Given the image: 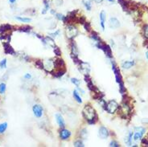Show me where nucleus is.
I'll use <instances>...</instances> for the list:
<instances>
[{
  "label": "nucleus",
  "instance_id": "obj_6",
  "mask_svg": "<svg viewBox=\"0 0 148 147\" xmlns=\"http://www.w3.org/2000/svg\"><path fill=\"white\" fill-rule=\"evenodd\" d=\"M112 69H113V71L114 72V74H115V77H116V80L118 82V84L121 83V75H120V72H119V70L117 68L116 65L114 63H112Z\"/></svg>",
  "mask_w": 148,
  "mask_h": 147
},
{
  "label": "nucleus",
  "instance_id": "obj_26",
  "mask_svg": "<svg viewBox=\"0 0 148 147\" xmlns=\"http://www.w3.org/2000/svg\"><path fill=\"white\" fill-rule=\"evenodd\" d=\"M65 72V70H63V71H59V72H57L55 73V76L56 77H60V76H62L64 75V73Z\"/></svg>",
  "mask_w": 148,
  "mask_h": 147
},
{
  "label": "nucleus",
  "instance_id": "obj_29",
  "mask_svg": "<svg viewBox=\"0 0 148 147\" xmlns=\"http://www.w3.org/2000/svg\"><path fill=\"white\" fill-rule=\"evenodd\" d=\"M46 41H47V43H48L49 45L53 46V47H55V46H54V42H53V40H52L51 38L47 37V38H46Z\"/></svg>",
  "mask_w": 148,
  "mask_h": 147
},
{
  "label": "nucleus",
  "instance_id": "obj_11",
  "mask_svg": "<svg viewBox=\"0 0 148 147\" xmlns=\"http://www.w3.org/2000/svg\"><path fill=\"white\" fill-rule=\"evenodd\" d=\"M106 14L104 11H101L100 13V23H101V26L102 29H105V22H106Z\"/></svg>",
  "mask_w": 148,
  "mask_h": 147
},
{
  "label": "nucleus",
  "instance_id": "obj_7",
  "mask_svg": "<svg viewBox=\"0 0 148 147\" xmlns=\"http://www.w3.org/2000/svg\"><path fill=\"white\" fill-rule=\"evenodd\" d=\"M109 26L111 28H118L120 26V22H119L116 18H111L109 21Z\"/></svg>",
  "mask_w": 148,
  "mask_h": 147
},
{
  "label": "nucleus",
  "instance_id": "obj_17",
  "mask_svg": "<svg viewBox=\"0 0 148 147\" xmlns=\"http://www.w3.org/2000/svg\"><path fill=\"white\" fill-rule=\"evenodd\" d=\"M15 19L20 22H23V23H29V22L32 21V19L30 18H23V17H20V16L15 17Z\"/></svg>",
  "mask_w": 148,
  "mask_h": 147
},
{
  "label": "nucleus",
  "instance_id": "obj_30",
  "mask_svg": "<svg viewBox=\"0 0 148 147\" xmlns=\"http://www.w3.org/2000/svg\"><path fill=\"white\" fill-rule=\"evenodd\" d=\"M109 146H114V147H119V144L118 143L117 141H111L110 143H109Z\"/></svg>",
  "mask_w": 148,
  "mask_h": 147
},
{
  "label": "nucleus",
  "instance_id": "obj_1",
  "mask_svg": "<svg viewBox=\"0 0 148 147\" xmlns=\"http://www.w3.org/2000/svg\"><path fill=\"white\" fill-rule=\"evenodd\" d=\"M83 115L85 119L91 124L95 122L94 120L97 119V114L95 113V110L94 109V108H92L89 105L85 106L84 109H83Z\"/></svg>",
  "mask_w": 148,
  "mask_h": 147
},
{
  "label": "nucleus",
  "instance_id": "obj_3",
  "mask_svg": "<svg viewBox=\"0 0 148 147\" xmlns=\"http://www.w3.org/2000/svg\"><path fill=\"white\" fill-rule=\"evenodd\" d=\"M145 132H146V129H144V128H142V127L136 128L135 135H134V140L136 141H138V140H140L142 137L143 134H145Z\"/></svg>",
  "mask_w": 148,
  "mask_h": 147
},
{
  "label": "nucleus",
  "instance_id": "obj_31",
  "mask_svg": "<svg viewBox=\"0 0 148 147\" xmlns=\"http://www.w3.org/2000/svg\"><path fill=\"white\" fill-rule=\"evenodd\" d=\"M56 18L60 19V20H64V18H65V16H64L61 14H56Z\"/></svg>",
  "mask_w": 148,
  "mask_h": 147
},
{
  "label": "nucleus",
  "instance_id": "obj_8",
  "mask_svg": "<svg viewBox=\"0 0 148 147\" xmlns=\"http://www.w3.org/2000/svg\"><path fill=\"white\" fill-rule=\"evenodd\" d=\"M99 136L101 137L102 139H106L107 137L109 136V131L106 127L101 126L99 129Z\"/></svg>",
  "mask_w": 148,
  "mask_h": 147
},
{
  "label": "nucleus",
  "instance_id": "obj_39",
  "mask_svg": "<svg viewBox=\"0 0 148 147\" xmlns=\"http://www.w3.org/2000/svg\"><path fill=\"white\" fill-rule=\"evenodd\" d=\"M108 1H109V2H113L114 1V0H108Z\"/></svg>",
  "mask_w": 148,
  "mask_h": 147
},
{
  "label": "nucleus",
  "instance_id": "obj_12",
  "mask_svg": "<svg viewBox=\"0 0 148 147\" xmlns=\"http://www.w3.org/2000/svg\"><path fill=\"white\" fill-rule=\"evenodd\" d=\"M4 50H5V52L7 53V54H14V50L10 44H8V43L4 44Z\"/></svg>",
  "mask_w": 148,
  "mask_h": 147
},
{
  "label": "nucleus",
  "instance_id": "obj_16",
  "mask_svg": "<svg viewBox=\"0 0 148 147\" xmlns=\"http://www.w3.org/2000/svg\"><path fill=\"white\" fill-rule=\"evenodd\" d=\"M7 128V122L0 124V134H3L6 131Z\"/></svg>",
  "mask_w": 148,
  "mask_h": 147
},
{
  "label": "nucleus",
  "instance_id": "obj_9",
  "mask_svg": "<svg viewBox=\"0 0 148 147\" xmlns=\"http://www.w3.org/2000/svg\"><path fill=\"white\" fill-rule=\"evenodd\" d=\"M71 135V133L70 131H68V129H61V132H60V137L62 140H66L68 139Z\"/></svg>",
  "mask_w": 148,
  "mask_h": 147
},
{
  "label": "nucleus",
  "instance_id": "obj_25",
  "mask_svg": "<svg viewBox=\"0 0 148 147\" xmlns=\"http://www.w3.org/2000/svg\"><path fill=\"white\" fill-rule=\"evenodd\" d=\"M71 81H72V83H73L76 86H77V87L79 86L80 80H79L78 79H77V78H72V79H71Z\"/></svg>",
  "mask_w": 148,
  "mask_h": 147
},
{
  "label": "nucleus",
  "instance_id": "obj_33",
  "mask_svg": "<svg viewBox=\"0 0 148 147\" xmlns=\"http://www.w3.org/2000/svg\"><path fill=\"white\" fill-rule=\"evenodd\" d=\"M142 142L143 144H145V145H148V134L146 135V137L142 139Z\"/></svg>",
  "mask_w": 148,
  "mask_h": 147
},
{
  "label": "nucleus",
  "instance_id": "obj_20",
  "mask_svg": "<svg viewBox=\"0 0 148 147\" xmlns=\"http://www.w3.org/2000/svg\"><path fill=\"white\" fill-rule=\"evenodd\" d=\"M73 97H74V99H75L77 101L78 103H82L81 98V96L78 95V93H77V91H74L73 92Z\"/></svg>",
  "mask_w": 148,
  "mask_h": 147
},
{
  "label": "nucleus",
  "instance_id": "obj_24",
  "mask_svg": "<svg viewBox=\"0 0 148 147\" xmlns=\"http://www.w3.org/2000/svg\"><path fill=\"white\" fill-rule=\"evenodd\" d=\"M0 67L1 68H6L7 67V59H3L0 62Z\"/></svg>",
  "mask_w": 148,
  "mask_h": 147
},
{
  "label": "nucleus",
  "instance_id": "obj_14",
  "mask_svg": "<svg viewBox=\"0 0 148 147\" xmlns=\"http://www.w3.org/2000/svg\"><path fill=\"white\" fill-rule=\"evenodd\" d=\"M83 4L84 6L85 7V8L87 9V11H91L92 9V2H91V0H83L82 1Z\"/></svg>",
  "mask_w": 148,
  "mask_h": 147
},
{
  "label": "nucleus",
  "instance_id": "obj_2",
  "mask_svg": "<svg viewBox=\"0 0 148 147\" xmlns=\"http://www.w3.org/2000/svg\"><path fill=\"white\" fill-rule=\"evenodd\" d=\"M118 104L115 100H110L106 106V109L109 113H114L118 108Z\"/></svg>",
  "mask_w": 148,
  "mask_h": 147
},
{
  "label": "nucleus",
  "instance_id": "obj_23",
  "mask_svg": "<svg viewBox=\"0 0 148 147\" xmlns=\"http://www.w3.org/2000/svg\"><path fill=\"white\" fill-rule=\"evenodd\" d=\"M6 91V84L4 83H2L0 84V94H3Z\"/></svg>",
  "mask_w": 148,
  "mask_h": 147
},
{
  "label": "nucleus",
  "instance_id": "obj_36",
  "mask_svg": "<svg viewBox=\"0 0 148 147\" xmlns=\"http://www.w3.org/2000/svg\"><path fill=\"white\" fill-rule=\"evenodd\" d=\"M24 78H26V79H29V78H31V75H29V74L25 75V76H24Z\"/></svg>",
  "mask_w": 148,
  "mask_h": 147
},
{
  "label": "nucleus",
  "instance_id": "obj_21",
  "mask_svg": "<svg viewBox=\"0 0 148 147\" xmlns=\"http://www.w3.org/2000/svg\"><path fill=\"white\" fill-rule=\"evenodd\" d=\"M71 48H72V53H73V55H77L78 52H77V46H76L75 43H72V44H71Z\"/></svg>",
  "mask_w": 148,
  "mask_h": 147
},
{
  "label": "nucleus",
  "instance_id": "obj_22",
  "mask_svg": "<svg viewBox=\"0 0 148 147\" xmlns=\"http://www.w3.org/2000/svg\"><path fill=\"white\" fill-rule=\"evenodd\" d=\"M132 136H133V132H130L129 133V135H128V137H127V139H126V142L127 143L128 146H130V144H131V139H132Z\"/></svg>",
  "mask_w": 148,
  "mask_h": 147
},
{
  "label": "nucleus",
  "instance_id": "obj_5",
  "mask_svg": "<svg viewBox=\"0 0 148 147\" xmlns=\"http://www.w3.org/2000/svg\"><path fill=\"white\" fill-rule=\"evenodd\" d=\"M33 113H34V115L37 118H40L42 117L43 115V108L40 105H35L33 106Z\"/></svg>",
  "mask_w": 148,
  "mask_h": 147
},
{
  "label": "nucleus",
  "instance_id": "obj_35",
  "mask_svg": "<svg viewBox=\"0 0 148 147\" xmlns=\"http://www.w3.org/2000/svg\"><path fill=\"white\" fill-rule=\"evenodd\" d=\"M92 38L94 39V40H99L98 36H97V34H95V33H93V35H92Z\"/></svg>",
  "mask_w": 148,
  "mask_h": 147
},
{
  "label": "nucleus",
  "instance_id": "obj_10",
  "mask_svg": "<svg viewBox=\"0 0 148 147\" xmlns=\"http://www.w3.org/2000/svg\"><path fill=\"white\" fill-rule=\"evenodd\" d=\"M56 119L57 124L59 125L60 127L64 128V126H65V122H64V120L63 117L61 116V114H60V113H56Z\"/></svg>",
  "mask_w": 148,
  "mask_h": 147
},
{
  "label": "nucleus",
  "instance_id": "obj_40",
  "mask_svg": "<svg viewBox=\"0 0 148 147\" xmlns=\"http://www.w3.org/2000/svg\"><path fill=\"white\" fill-rule=\"evenodd\" d=\"M147 59H148V52H147Z\"/></svg>",
  "mask_w": 148,
  "mask_h": 147
},
{
  "label": "nucleus",
  "instance_id": "obj_4",
  "mask_svg": "<svg viewBox=\"0 0 148 147\" xmlns=\"http://www.w3.org/2000/svg\"><path fill=\"white\" fill-rule=\"evenodd\" d=\"M66 33H67V36H68L69 39H73V37H75V36L77 35V30L76 29V27H74L73 26H68V27H67Z\"/></svg>",
  "mask_w": 148,
  "mask_h": 147
},
{
  "label": "nucleus",
  "instance_id": "obj_34",
  "mask_svg": "<svg viewBox=\"0 0 148 147\" xmlns=\"http://www.w3.org/2000/svg\"><path fill=\"white\" fill-rule=\"evenodd\" d=\"M31 27H22V31H30Z\"/></svg>",
  "mask_w": 148,
  "mask_h": 147
},
{
  "label": "nucleus",
  "instance_id": "obj_13",
  "mask_svg": "<svg viewBox=\"0 0 148 147\" xmlns=\"http://www.w3.org/2000/svg\"><path fill=\"white\" fill-rule=\"evenodd\" d=\"M134 64H135V62H134V61H125L124 63H122L121 67H122L123 68L129 69V68H130V67H132Z\"/></svg>",
  "mask_w": 148,
  "mask_h": 147
},
{
  "label": "nucleus",
  "instance_id": "obj_19",
  "mask_svg": "<svg viewBox=\"0 0 148 147\" xmlns=\"http://www.w3.org/2000/svg\"><path fill=\"white\" fill-rule=\"evenodd\" d=\"M118 1L119 2V3H120L121 6L122 7L124 11H127V10H128V5H127V3H126V2L125 1V0H118Z\"/></svg>",
  "mask_w": 148,
  "mask_h": 147
},
{
  "label": "nucleus",
  "instance_id": "obj_15",
  "mask_svg": "<svg viewBox=\"0 0 148 147\" xmlns=\"http://www.w3.org/2000/svg\"><path fill=\"white\" fill-rule=\"evenodd\" d=\"M105 52V53L106 54V55L108 57H112V52H111V48L109 47V46L108 45H104V47L102 49Z\"/></svg>",
  "mask_w": 148,
  "mask_h": 147
},
{
  "label": "nucleus",
  "instance_id": "obj_38",
  "mask_svg": "<svg viewBox=\"0 0 148 147\" xmlns=\"http://www.w3.org/2000/svg\"><path fill=\"white\" fill-rule=\"evenodd\" d=\"M16 1V0H9V2H10V3H14Z\"/></svg>",
  "mask_w": 148,
  "mask_h": 147
},
{
  "label": "nucleus",
  "instance_id": "obj_18",
  "mask_svg": "<svg viewBox=\"0 0 148 147\" xmlns=\"http://www.w3.org/2000/svg\"><path fill=\"white\" fill-rule=\"evenodd\" d=\"M44 11H42V13L45 14L47 11H48L50 4H49V2L47 1V0H44Z\"/></svg>",
  "mask_w": 148,
  "mask_h": 147
},
{
  "label": "nucleus",
  "instance_id": "obj_37",
  "mask_svg": "<svg viewBox=\"0 0 148 147\" xmlns=\"http://www.w3.org/2000/svg\"><path fill=\"white\" fill-rule=\"evenodd\" d=\"M94 1L95 2H97V3H100V2H102V0H94Z\"/></svg>",
  "mask_w": 148,
  "mask_h": 147
},
{
  "label": "nucleus",
  "instance_id": "obj_28",
  "mask_svg": "<svg viewBox=\"0 0 148 147\" xmlns=\"http://www.w3.org/2000/svg\"><path fill=\"white\" fill-rule=\"evenodd\" d=\"M84 27L85 28V30H86V31H90V29H91V26H90L89 23H88V22H85V23H84Z\"/></svg>",
  "mask_w": 148,
  "mask_h": 147
},
{
  "label": "nucleus",
  "instance_id": "obj_32",
  "mask_svg": "<svg viewBox=\"0 0 148 147\" xmlns=\"http://www.w3.org/2000/svg\"><path fill=\"white\" fill-rule=\"evenodd\" d=\"M54 52L56 53L57 55H61V50H60L57 47H54Z\"/></svg>",
  "mask_w": 148,
  "mask_h": 147
},
{
  "label": "nucleus",
  "instance_id": "obj_27",
  "mask_svg": "<svg viewBox=\"0 0 148 147\" xmlns=\"http://www.w3.org/2000/svg\"><path fill=\"white\" fill-rule=\"evenodd\" d=\"M74 146H76V147H83V146H84V145H83L82 141H77L74 142Z\"/></svg>",
  "mask_w": 148,
  "mask_h": 147
}]
</instances>
